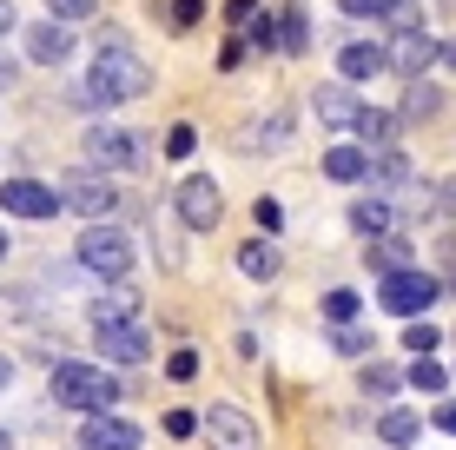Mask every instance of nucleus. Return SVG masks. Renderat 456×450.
Instances as JSON below:
<instances>
[{
  "instance_id": "1",
  "label": "nucleus",
  "mask_w": 456,
  "mask_h": 450,
  "mask_svg": "<svg viewBox=\"0 0 456 450\" xmlns=\"http://www.w3.org/2000/svg\"><path fill=\"white\" fill-rule=\"evenodd\" d=\"M139 93H152V67H146V60H139L119 34H106L80 100H86V106H126V100H139Z\"/></svg>"
},
{
  "instance_id": "2",
  "label": "nucleus",
  "mask_w": 456,
  "mask_h": 450,
  "mask_svg": "<svg viewBox=\"0 0 456 450\" xmlns=\"http://www.w3.org/2000/svg\"><path fill=\"white\" fill-rule=\"evenodd\" d=\"M46 391H53V405L60 411H113L119 405V378L106 364H86V358H67V364H53V378H46Z\"/></svg>"
},
{
  "instance_id": "3",
  "label": "nucleus",
  "mask_w": 456,
  "mask_h": 450,
  "mask_svg": "<svg viewBox=\"0 0 456 450\" xmlns=\"http://www.w3.org/2000/svg\"><path fill=\"white\" fill-rule=\"evenodd\" d=\"M73 258H80V272L106 278V285H119V278L133 272V239H126L113 219H106V225H86L80 245H73Z\"/></svg>"
},
{
  "instance_id": "4",
  "label": "nucleus",
  "mask_w": 456,
  "mask_h": 450,
  "mask_svg": "<svg viewBox=\"0 0 456 450\" xmlns=\"http://www.w3.org/2000/svg\"><path fill=\"white\" fill-rule=\"evenodd\" d=\"M53 192H60V206H67V212H80V219H93V225H106V219L119 212V185H113V173H93V166L67 173Z\"/></svg>"
},
{
  "instance_id": "5",
  "label": "nucleus",
  "mask_w": 456,
  "mask_h": 450,
  "mask_svg": "<svg viewBox=\"0 0 456 450\" xmlns=\"http://www.w3.org/2000/svg\"><path fill=\"white\" fill-rule=\"evenodd\" d=\"M86 160H93V173H139L146 166V133H126V127H86Z\"/></svg>"
},
{
  "instance_id": "6",
  "label": "nucleus",
  "mask_w": 456,
  "mask_h": 450,
  "mask_svg": "<svg viewBox=\"0 0 456 450\" xmlns=\"http://www.w3.org/2000/svg\"><path fill=\"white\" fill-rule=\"evenodd\" d=\"M436 278L430 272H417V266H403V272H384V285H377V305H384L390 318H423L436 305Z\"/></svg>"
},
{
  "instance_id": "7",
  "label": "nucleus",
  "mask_w": 456,
  "mask_h": 450,
  "mask_svg": "<svg viewBox=\"0 0 456 450\" xmlns=\"http://www.w3.org/2000/svg\"><path fill=\"white\" fill-rule=\"evenodd\" d=\"M377 46H384V73H403V80H423L436 67V40L423 27H390V40Z\"/></svg>"
},
{
  "instance_id": "8",
  "label": "nucleus",
  "mask_w": 456,
  "mask_h": 450,
  "mask_svg": "<svg viewBox=\"0 0 456 450\" xmlns=\"http://www.w3.org/2000/svg\"><path fill=\"white\" fill-rule=\"evenodd\" d=\"M172 206H179V225L185 232H212L218 219H225V192H218V179H206V173H192L172 192Z\"/></svg>"
},
{
  "instance_id": "9",
  "label": "nucleus",
  "mask_w": 456,
  "mask_h": 450,
  "mask_svg": "<svg viewBox=\"0 0 456 450\" xmlns=\"http://www.w3.org/2000/svg\"><path fill=\"white\" fill-rule=\"evenodd\" d=\"M199 430H206L212 450H258V424H251V411H239V405H212L199 417Z\"/></svg>"
},
{
  "instance_id": "10",
  "label": "nucleus",
  "mask_w": 456,
  "mask_h": 450,
  "mask_svg": "<svg viewBox=\"0 0 456 450\" xmlns=\"http://www.w3.org/2000/svg\"><path fill=\"white\" fill-rule=\"evenodd\" d=\"M0 212H7V219H53L60 192L40 185V179H0Z\"/></svg>"
},
{
  "instance_id": "11",
  "label": "nucleus",
  "mask_w": 456,
  "mask_h": 450,
  "mask_svg": "<svg viewBox=\"0 0 456 450\" xmlns=\"http://www.w3.org/2000/svg\"><path fill=\"white\" fill-rule=\"evenodd\" d=\"M93 338H100V358H113V364H146L152 358V338H146V324H139V318L93 324Z\"/></svg>"
},
{
  "instance_id": "12",
  "label": "nucleus",
  "mask_w": 456,
  "mask_h": 450,
  "mask_svg": "<svg viewBox=\"0 0 456 450\" xmlns=\"http://www.w3.org/2000/svg\"><path fill=\"white\" fill-rule=\"evenodd\" d=\"M146 444V430L133 424V417H113V411H93L80 424V450H139Z\"/></svg>"
},
{
  "instance_id": "13",
  "label": "nucleus",
  "mask_w": 456,
  "mask_h": 450,
  "mask_svg": "<svg viewBox=\"0 0 456 450\" xmlns=\"http://www.w3.org/2000/svg\"><path fill=\"white\" fill-rule=\"evenodd\" d=\"M364 179H370V192H377V199H397L403 185L417 179V166H411V152L377 146V152H364Z\"/></svg>"
},
{
  "instance_id": "14",
  "label": "nucleus",
  "mask_w": 456,
  "mask_h": 450,
  "mask_svg": "<svg viewBox=\"0 0 456 450\" xmlns=\"http://www.w3.org/2000/svg\"><path fill=\"white\" fill-rule=\"evenodd\" d=\"M357 106H364V100H357V86H344V80H324L318 93H311V113H318L324 127H338V133L357 119Z\"/></svg>"
},
{
  "instance_id": "15",
  "label": "nucleus",
  "mask_w": 456,
  "mask_h": 450,
  "mask_svg": "<svg viewBox=\"0 0 456 450\" xmlns=\"http://www.w3.org/2000/svg\"><path fill=\"white\" fill-rule=\"evenodd\" d=\"M27 60H40V67H60V60H73V27L34 20V27H27Z\"/></svg>"
},
{
  "instance_id": "16",
  "label": "nucleus",
  "mask_w": 456,
  "mask_h": 450,
  "mask_svg": "<svg viewBox=\"0 0 456 450\" xmlns=\"http://www.w3.org/2000/svg\"><path fill=\"white\" fill-rule=\"evenodd\" d=\"M239 272L258 278V285H272V278L285 272V252H278V239H245V245H239Z\"/></svg>"
},
{
  "instance_id": "17",
  "label": "nucleus",
  "mask_w": 456,
  "mask_h": 450,
  "mask_svg": "<svg viewBox=\"0 0 456 450\" xmlns=\"http://www.w3.org/2000/svg\"><path fill=\"white\" fill-rule=\"evenodd\" d=\"M338 73H344V86L377 80V73H384V46H377V40H351V46L338 53Z\"/></svg>"
},
{
  "instance_id": "18",
  "label": "nucleus",
  "mask_w": 456,
  "mask_h": 450,
  "mask_svg": "<svg viewBox=\"0 0 456 450\" xmlns=\"http://www.w3.org/2000/svg\"><path fill=\"white\" fill-rule=\"evenodd\" d=\"M351 133L364 139V152H377V146H397V113H384V106H357Z\"/></svg>"
},
{
  "instance_id": "19",
  "label": "nucleus",
  "mask_w": 456,
  "mask_h": 450,
  "mask_svg": "<svg viewBox=\"0 0 456 450\" xmlns=\"http://www.w3.org/2000/svg\"><path fill=\"white\" fill-rule=\"evenodd\" d=\"M390 225H397V206H390V199L364 192V199L351 206V232H357V239H377V232H390Z\"/></svg>"
},
{
  "instance_id": "20",
  "label": "nucleus",
  "mask_w": 456,
  "mask_h": 450,
  "mask_svg": "<svg viewBox=\"0 0 456 450\" xmlns=\"http://www.w3.org/2000/svg\"><path fill=\"white\" fill-rule=\"evenodd\" d=\"M126 318H139V291L119 278V285H106L100 299H93V324H126Z\"/></svg>"
},
{
  "instance_id": "21",
  "label": "nucleus",
  "mask_w": 456,
  "mask_h": 450,
  "mask_svg": "<svg viewBox=\"0 0 456 450\" xmlns=\"http://www.w3.org/2000/svg\"><path fill=\"white\" fill-rule=\"evenodd\" d=\"M430 113H444V86H430V80H411V86H403V106H397V119H430Z\"/></svg>"
},
{
  "instance_id": "22",
  "label": "nucleus",
  "mask_w": 456,
  "mask_h": 450,
  "mask_svg": "<svg viewBox=\"0 0 456 450\" xmlns=\"http://www.w3.org/2000/svg\"><path fill=\"white\" fill-rule=\"evenodd\" d=\"M324 179L357 185V179H364V146H331V152H324Z\"/></svg>"
},
{
  "instance_id": "23",
  "label": "nucleus",
  "mask_w": 456,
  "mask_h": 450,
  "mask_svg": "<svg viewBox=\"0 0 456 450\" xmlns=\"http://www.w3.org/2000/svg\"><path fill=\"white\" fill-rule=\"evenodd\" d=\"M370 266H377V272H403V266H411V239L377 232V239H370Z\"/></svg>"
},
{
  "instance_id": "24",
  "label": "nucleus",
  "mask_w": 456,
  "mask_h": 450,
  "mask_svg": "<svg viewBox=\"0 0 456 450\" xmlns=\"http://www.w3.org/2000/svg\"><path fill=\"white\" fill-rule=\"evenodd\" d=\"M311 46V27H305V7H285V20H278V53H305Z\"/></svg>"
},
{
  "instance_id": "25",
  "label": "nucleus",
  "mask_w": 456,
  "mask_h": 450,
  "mask_svg": "<svg viewBox=\"0 0 456 450\" xmlns=\"http://www.w3.org/2000/svg\"><path fill=\"white\" fill-rule=\"evenodd\" d=\"M417 411H384V424H377V438H384L390 450H403V444H417Z\"/></svg>"
},
{
  "instance_id": "26",
  "label": "nucleus",
  "mask_w": 456,
  "mask_h": 450,
  "mask_svg": "<svg viewBox=\"0 0 456 450\" xmlns=\"http://www.w3.org/2000/svg\"><path fill=\"white\" fill-rule=\"evenodd\" d=\"M403 345H411V358H430V351L444 345V331H436L430 318H411V324H403Z\"/></svg>"
},
{
  "instance_id": "27",
  "label": "nucleus",
  "mask_w": 456,
  "mask_h": 450,
  "mask_svg": "<svg viewBox=\"0 0 456 450\" xmlns=\"http://www.w3.org/2000/svg\"><path fill=\"white\" fill-rule=\"evenodd\" d=\"M291 139V119L285 113H272V119H258V127H245V146H285Z\"/></svg>"
},
{
  "instance_id": "28",
  "label": "nucleus",
  "mask_w": 456,
  "mask_h": 450,
  "mask_svg": "<svg viewBox=\"0 0 456 450\" xmlns=\"http://www.w3.org/2000/svg\"><path fill=\"white\" fill-rule=\"evenodd\" d=\"M100 13V0H46V20H60V27H80Z\"/></svg>"
},
{
  "instance_id": "29",
  "label": "nucleus",
  "mask_w": 456,
  "mask_h": 450,
  "mask_svg": "<svg viewBox=\"0 0 456 450\" xmlns=\"http://www.w3.org/2000/svg\"><path fill=\"white\" fill-rule=\"evenodd\" d=\"M403 378H411V384H417V391H430V397H436V391H444V384H450V371H444V364H436V358H417L411 371H403Z\"/></svg>"
},
{
  "instance_id": "30",
  "label": "nucleus",
  "mask_w": 456,
  "mask_h": 450,
  "mask_svg": "<svg viewBox=\"0 0 456 450\" xmlns=\"http://www.w3.org/2000/svg\"><path fill=\"white\" fill-rule=\"evenodd\" d=\"M357 384H364V397H390V391H397V371H390V364H364V378H357Z\"/></svg>"
},
{
  "instance_id": "31",
  "label": "nucleus",
  "mask_w": 456,
  "mask_h": 450,
  "mask_svg": "<svg viewBox=\"0 0 456 450\" xmlns=\"http://www.w3.org/2000/svg\"><path fill=\"white\" fill-rule=\"evenodd\" d=\"M331 345L344 351V358H364V351H370V331H364V324H338Z\"/></svg>"
},
{
  "instance_id": "32",
  "label": "nucleus",
  "mask_w": 456,
  "mask_h": 450,
  "mask_svg": "<svg viewBox=\"0 0 456 450\" xmlns=\"http://www.w3.org/2000/svg\"><path fill=\"white\" fill-rule=\"evenodd\" d=\"M357 312H364V299H357V291H331V299H324V318H331V324H351Z\"/></svg>"
},
{
  "instance_id": "33",
  "label": "nucleus",
  "mask_w": 456,
  "mask_h": 450,
  "mask_svg": "<svg viewBox=\"0 0 456 450\" xmlns=\"http://www.w3.org/2000/svg\"><path fill=\"white\" fill-rule=\"evenodd\" d=\"M199 13H206V0H172V7H166V20L185 34V27H199Z\"/></svg>"
},
{
  "instance_id": "34",
  "label": "nucleus",
  "mask_w": 456,
  "mask_h": 450,
  "mask_svg": "<svg viewBox=\"0 0 456 450\" xmlns=\"http://www.w3.org/2000/svg\"><path fill=\"white\" fill-rule=\"evenodd\" d=\"M251 46H258V53H278V20L272 13H265V20L251 13Z\"/></svg>"
},
{
  "instance_id": "35",
  "label": "nucleus",
  "mask_w": 456,
  "mask_h": 450,
  "mask_svg": "<svg viewBox=\"0 0 456 450\" xmlns=\"http://www.w3.org/2000/svg\"><path fill=\"white\" fill-rule=\"evenodd\" d=\"M251 219H258V232H265V239H278L285 212H278V199H258V206H251Z\"/></svg>"
},
{
  "instance_id": "36",
  "label": "nucleus",
  "mask_w": 456,
  "mask_h": 450,
  "mask_svg": "<svg viewBox=\"0 0 456 450\" xmlns=\"http://www.w3.org/2000/svg\"><path fill=\"white\" fill-rule=\"evenodd\" d=\"M192 146H199L192 127H172V133H166V152H172V160H192Z\"/></svg>"
},
{
  "instance_id": "37",
  "label": "nucleus",
  "mask_w": 456,
  "mask_h": 450,
  "mask_svg": "<svg viewBox=\"0 0 456 450\" xmlns=\"http://www.w3.org/2000/svg\"><path fill=\"white\" fill-rule=\"evenodd\" d=\"M166 378H172V384H192V378H199V358H192V351H172Z\"/></svg>"
},
{
  "instance_id": "38",
  "label": "nucleus",
  "mask_w": 456,
  "mask_h": 450,
  "mask_svg": "<svg viewBox=\"0 0 456 450\" xmlns=\"http://www.w3.org/2000/svg\"><path fill=\"white\" fill-rule=\"evenodd\" d=\"M166 438H199V417L192 411H166Z\"/></svg>"
},
{
  "instance_id": "39",
  "label": "nucleus",
  "mask_w": 456,
  "mask_h": 450,
  "mask_svg": "<svg viewBox=\"0 0 456 450\" xmlns=\"http://www.w3.org/2000/svg\"><path fill=\"white\" fill-rule=\"evenodd\" d=\"M430 206H436V212H450V219H456V179H444V185H436V192H430Z\"/></svg>"
},
{
  "instance_id": "40",
  "label": "nucleus",
  "mask_w": 456,
  "mask_h": 450,
  "mask_svg": "<svg viewBox=\"0 0 456 450\" xmlns=\"http://www.w3.org/2000/svg\"><path fill=\"white\" fill-rule=\"evenodd\" d=\"M218 67H225V73H239V67H245V40H225V53H218Z\"/></svg>"
},
{
  "instance_id": "41",
  "label": "nucleus",
  "mask_w": 456,
  "mask_h": 450,
  "mask_svg": "<svg viewBox=\"0 0 456 450\" xmlns=\"http://www.w3.org/2000/svg\"><path fill=\"white\" fill-rule=\"evenodd\" d=\"M251 13H258V0H232L225 20H232V27H251Z\"/></svg>"
},
{
  "instance_id": "42",
  "label": "nucleus",
  "mask_w": 456,
  "mask_h": 450,
  "mask_svg": "<svg viewBox=\"0 0 456 450\" xmlns=\"http://www.w3.org/2000/svg\"><path fill=\"white\" fill-rule=\"evenodd\" d=\"M436 430H450V438H456V397H450V405H436Z\"/></svg>"
},
{
  "instance_id": "43",
  "label": "nucleus",
  "mask_w": 456,
  "mask_h": 450,
  "mask_svg": "<svg viewBox=\"0 0 456 450\" xmlns=\"http://www.w3.org/2000/svg\"><path fill=\"white\" fill-rule=\"evenodd\" d=\"M13 80H20V60H7V53H0V93H7Z\"/></svg>"
},
{
  "instance_id": "44",
  "label": "nucleus",
  "mask_w": 456,
  "mask_h": 450,
  "mask_svg": "<svg viewBox=\"0 0 456 450\" xmlns=\"http://www.w3.org/2000/svg\"><path fill=\"white\" fill-rule=\"evenodd\" d=\"M436 60H444V67H456V40H436Z\"/></svg>"
},
{
  "instance_id": "45",
  "label": "nucleus",
  "mask_w": 456,
  "mask_h": 450,
  "mask_svg": "<svg viewBox=\"0 0 456 450\" xmlns=\"http://www.w3.org/2000/svg\"><path fill=\"white\" fill-rule=\"evenodd\" d=\"M0 34H13V0H0Z\"/></svg>"
},
{
  "instance_id": "46",
  "label": "nucleus",
  "mask_w": 456,
  "mask_h": 450,
  "mask_svg": "<svg viewBox=\"0 0 456 450\" xmlns=\"http://www.w3.org/2000/svg\"><path fill=\"white\" fill-rule=\"evenodd\" d=\"M7 384H13V358H0V391H7Z\"/></svg>"
},
{
  "instance_id": "47",
  "label": "nucleus",
  "mask_w": 456,
  "mask_h": 450,
  "mask_svg": "<svg viewBox=\"0 0 456 450\" xmlns=\"http://www.w3.org/2000/svg\"><path fill=\"white\" fill-rule=\"evenodd\" d=\"M7 252H13V245H7V232H0V258H7Z\"/></svg>"
},
{
  "instance_id": "48",
  "label": "nucleus",
  "mask_w": 456,
  "mask_h": 450,
  "mask_svg": "<svg viewBox=\"0 0 456 450\" xmlns=\"http://www.w3.org/2000/svg\"><path fill=\"white\" fill-rule=\"evenodd\" d=\"M0 450H13V438H7V430H0Z\"/></svg>"
}]
</instances>
